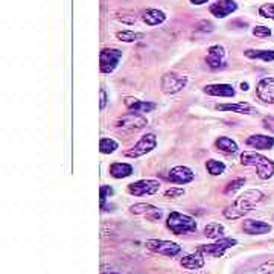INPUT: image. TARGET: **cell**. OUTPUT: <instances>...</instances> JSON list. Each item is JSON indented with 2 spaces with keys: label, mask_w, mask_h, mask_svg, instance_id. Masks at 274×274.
Returning a JSON list of instances; mask_svg holds the SVG:
<instances>
[{
  "label": "cell",
  "mask_w": 274,
  "mask_h": 274,
  "mask_svg": "<svg viewBox=\"0 0 274 274\" xmlns=\"http://www.w3.org/2000/svg\"><path fill=\"white\" fill-rule=\"evenodd\" d=\"M258 274H274V261L259 265L258 267Z\"/></svg>",
  "instance_id": "cell-35"
},
{
  "label": "cell",
  "mask_w": 274,
  "mask_h": 274,
  "mask_svg": "<svg viewBox=\"0 0 274 274\" xmlns=\"http://www.w3.org/2000/svg\"><path fill=\"white\" fill-rule=\"evenodd\" d=\"M110 174L115 178H127L133 174V166L128 163H113L110 166Z\"/></svg>",
  "instance_id": "cell-23"
},
{
  "label": "cell",
  "mask_w": 274,
  "mask_h": 274,
  "mask_svg": "<svg viewBox=\"0 0 274 274\" xmlns=\"http://www.w3.org/2000/svg\"><path fill=\"white\" fill-rule=\"evenodd\" d=\"M265 198V195L261 190H247L236 198V201L224 209V216L227 219H238L242 218L245 213H249L258 203H261Z\"/></svg>",
  "instance_id": "cell-1"
},
{
  "label": "cell",
  "mask_w": 274,
  "mask_h": 274,
  "mask_svg": "<svg viewBox=\"0 0 274 274\" xmlns=\"http://www.w3.org/2000/svg\"><path fill=\"white\" fill-rule=\"evenodd\" d=\"M253 35L258 38H268L271 35V29L267 26H256L253 29Z\"/></svg>",
  "instance_id": "cell-33"
},
{
  "label": "cell",
  "mask_w": 274,
  "mask_h": 274,
  "mask_svg": "<svg viewBox=\"0 0 274 274\" xmlns=\"http://www.w3.org/2000/svg\"><path fill=\"white\" fill-rule=\"evenodd\" d=\"M121 21H124V23H128V24H133V23H136V15H130V17H127V15H119L118 17Z\"/></svg>",
  "instance_id": "cell-38"
},
{
  "label": "cell",
  "mask_w": 274,
  "mask_h": 274,
  "mask_svg": "<svg viewBox=\"0 0 274 274\" xmlns=\"http://www.w3.org/2000/svg\"><path fill=\"white\" fill-rule=\"evenodd\" d=\"M181 267L187 268V270H200L204 267V258H203V253H200L197 250V253H192V255H187L184 256L181 261H180Z\"/></svg>",
  "instance_id": "cell-21"
},
{
  "label": "cell",
  "mask_w": 274,
  "mask_h": 274,
  "mask_svg": "<svg viewBox=\"0 0 274 274\" xmlns=\"http://www.w3.org/2000/svg\"><path fill=\"white\" fill-rule=\"evenodd\" d=\"M157 145V137L154 134H145L142 139L137 142L133 148H130L125 155L127 157H131V158H137V157H142L148 152H151Z\"/></svg>",
  "instance_id": "cell-9"
},
{
  "label": "cell",
  "mask_w": 274,
  "mask_h": 274,
  "mask_svg": "<svg viewBox=\"0 0 274 274\" xmlns=\"http://www.w3.org/2000/svg\"><path fill=\"white\" fill-rule=\"evenodd\" d=\"M118 142L113 139H101L99 140V151L102 154H112L118 149Z\"/></svg>",
  "instance_id": "cell-29"
},
{
  "label": "cell",
  "mask_w": 274,
  "mask_h": 274,
  "mask_svg": "<svg viewBox=\"0 0 274 274\" xmlns=\"http://www.w3.org/2000/svg\"><path fill=\"white\" fill-rule=\"evenodd\" d=\"M122 58V52L119 49L107 47L101 50L99 60H101V72L102 73H112L118 67L119 61Z\"/></svg>",
  "instance_id": "cell-7"
},
{
  "label": "cell",
  "mask_w": 274,
  "mask_h": 274,
  "mask_svg": "<svg viewBox=\"0 0 274 274\" xmlns=\"http://www.w3.org/2000/svg\"><path fill=\"white\" fill-rule=\"evenodd\" d=\"M238 244L236 239H232V238H221V239H216L213 244H207V245H200L198 252L203 253V255H207V256H212V258H221L229 249L235 247Z\"/></svg>",
  "instance_id": "cell-4"
},
{
  "label": "cell",
  "mask_w": 274,
  "mask_h": 274,
  "mask_svg": "<svg viewBox=\"0 0 274 274\" xmlns=\"http://www.w3.org/2000/svg\"><path fill=\"white\" fill-rule=\"evenodd\" d=\"M262 124H264V127L268 130V131H273L274 133V118H264V121H262Z\"/></svg>",
  "instance_id": "cell-37"
},
{
  "label": "cell",
  "mask_w": 274,
  "mask_h": 274,
  "mask_svg": "<svg viewBox=\"0 0 274 274\" xmlns=\"http://www.w3.org/2000/svg\"><path fill=\"white\" fill-rule=\"evenodd\" d=\"M187 86V78L174 72L166 73L161 78V90L166 95H175Z\"/></svg>",
  "instance_id": "cell-8"
},
{
  "label": "cell",
  "mask_w": 274,
  "mask_h": 274,
  "mask_svg": "<svg viewBox=\"0 0 274 274\" xmlns=\"http://www.w3.org/2000/svg\"><path fill=\"white\" fill-rule=\"evenodd\" d=\"M190 2L194 3V5H203V3L209 2V0H190Z\"/></svg>",
  "instance_id": "cell-40"
},
{
  "label": "cell",
  "mask_w": 274,
  "mask_h": 274,
  "mask_svg": "<svg viewBox=\"0 0 274 274\" xmlns=\"http://www.w3.org/2000/svg\"><path fill=\"white\" fill-rule=\"evenodd\" d=\"M215 146L221 152H226V154H235L238 151L236 142L229 139V137H218L216 142H215Z\"/></svg>",
  "instance_id": "cell-24"
},
{
  "label": "cell",
  "mask_w": 274,
  "mask_h": 274,
  "mask_svg": "<svg viewBox=\"0 0 274 274\" xmlns=\"http://www.w3.org/2000/svg\"><path fill=\"white\" fill-rule=\"evenodd\" d=\"M130 212L136 213V215H145L149 221H160V218L163 216L161 209H158L152 204H148V203H137V204L130 207Z\"/></svg>",
  "instance_id": "cell-12"
},
{
  "label": "cell",
  "mask_w": 274,
  "mask_h": 274,
  "mask_svg": "<svg viewBox=\"0 0 274 274\" xmlns=\"http://www.w3.org/2000/svg\"><path fill=\"white\" fill-rule=\"evenodd\" d=\"M206 168L209 171L210 175L216 177V175H221L226 171V164L223 161H218V160H207L206 161Z\"/></svg>",
  "instance_id": "cell-27"
},
{
  "label": "cell",
  "mask_w": 274,
  "mask_h": 274,
  "mask_svg": "<svg viewBox=\"0 0 274 274\" xmlns=\"http://www.w3.org/2000/svg\"><path fill=\"white\" fill-rule=\"evenodd\" d=\"M203 92L210 96H221V98L235 96V89L230 84H209L203 89Z\"/></svg>",
  "instance_id": "cell-19"
},
{
  "label": "cell",
  "mask_w": 274,
  "mask_h": 274,
  "mask_svg": "<svg viewBox=\"0 0 274 274\" xmlns=\"http://www.w3.org/2000/svg\"><path fill=\"white\" fill-rule=\"evenodd\" d=\"M259 14L265 18L274 20V3H265L259 8Z\"/></svg>",
  "instance_id": "cell-31"
},
{
  "label": "cell",
  "mask_w": 274,
  "mask_h": 274,
  "mask_svg": "<svg viewBox=\"0 0 274 274\" xmlns=\"http://www.w3.org/2000/svg\"><path fill=\"white\" fill-rule=\"evenodd\" d=\"M160 189V183L157 180H139L136 183L128 184V192L134 197L142 195H154Z\"/></svg>",
  "instance_id": "cell-10"
},
{
  "label": "cell",
  "mask_w": 274,
  "mask_h": 274,
  "mask_svg": "<svg viewBox=\"0 0 274 274\" xmlns=\"http://www.w3.org/2000/svg\"><path fill=\"white\" fill-rule=\"evenodd\" d=\"M107 105V93L104 89H101V110H104Z\"/></svg>",
  "instance_id": "cell-39"
},
{
  "label": "cell",
  "mask_w": 274,
  "mask_h": 274,
  "mask_svg": "<svg viewBox=\"0 0 274 274\" xmlns=\"http://www.w3.org/2000/svg\"><path fill=\"white\" fill-rule=\"evenodd\" d=\"M244 184H245V178H236V180L230 181V183L226 186L224 194H226V195H233L235 192H236V190H239Z\"/></svg>",
  "instance_id": "cell-30"
},
{
  "label": "cell",
  "mask_w": 274,
  "mask_h": 274,
  "mask_svg": "<svg viewBox=\"0 0 274 274\" xmlns=\"http://www.w3.org/2000/svg\"><path fill=\"white\" fill-rule=\"evenodd\" d=\"M166 226L174 235H186V233H192L197 230L195 219L189 215H183L180 212H171V215L168 216Z\"/></svg>",
  "instance_id": "cell-3"
},
{
  "label": "cell",
  "mask_w": 274,
  "mask_h": 274,
  "mask_svg": "<svg viewBox=\"0 0 274 274\" xmlns=\"http://www.w3.org/2000/svg\"><path fill=\"white\" fill-rule=\"evenodd\" d=\"M245 57L249 58H259L264 61H274V50H255V49H249L245 50Z\"/></svg>",
  "instance_id": "cell-26"
},
{
  "label": "cell",
  "mask_w": 274,
  "mask_h": 274,
  "mask_svg": "<svg viewBox=\"0 0 274 274\" xmlns=\"http://www.w3.org/2000/svg\"><path fill=\"white\" fill-rule=\"evenodd\" d=\"M142 20L149 26H157L166 20V14L160 9H145L142 11Z\"/></svg>",
  "instance_id": "cell-22"
},
{
  "label": "cell",
  "mask_w": 274,
  "mask_h": 274,
  "mask_svg": "<svg viewBox=\"0 0 274 274\" xmlns=\"http://www.w3.org/2000/svg\"><path fill=\"white\" fill-rule=\"evenodd\" d=\"M184 195V189L183 187H171L164 192V198H180Z\"/></svg>",
  "instance_id": "cell-32"
},
{
  "label": "cell",
  "mask_w": 274,
  "mask_h": 274,
  "mask_svg": "<svg viewBox=\"0 0 274 274\" xmlns=\"http://www.w3.org/2000/svg\"><path fill=\"white\" fill-rule=\"evenodd\" d=\"M194 178H195V174L192 172V169H189L187 166H175L168 174V180H171L172 183H177V184L190 183Z\"/></svg>",
  "instance_id": "cell-15"
},
{
  "label": "cell",
  "mask_w": 274,
  "mask_h": 274,
  "mask_svg": "<svg viewBox=\"0 0 274 274\" xmlns=\"http://www.w3.org/2000/svg\"><path fill=\"white\" fill-rule=\"evenodd\" d=\"M116 37L121 40V41H125V43H134V41H139L145 37V34L142 32H133V31H121L116 34Z\"/></svg>",
  "instance_id": "cell-28"
},
{
  "label": "cell",
  "mask_w": 274,
  "mask_h": 274,
  "mask_svg": "<svg viewBox=\"0 0 274 274\" xmlns=\"http://www.w3.org/2000/svg\"><path fill=\"white\" fill-rule=\"evenodd\" d=\"M125 107L130 110L131 113H139V115H143V113H149L152 110H155V104L152 102H145V101H139L136 98H125Z\"/></svg>",
  "instance_id": "cell-16"
},
{
  "label": "cell",
  "mask_w": 274,
  "mask_h": 274,
  "mask_svg": "<svg viewBox=\"0 0 274 274\" xmlns=\"http://www.w3.org/2000/svg\"><path fill=\"white\" fill-rule=\"evenodd\" d=\"M236 9H238V5L235 0H219V2L210 6V14L218 18H224L232 12H235Z\"/></svg>",
  "instance_id": "cell-14"
},
{
  "label": "cell",
  "mask_w": 274,
  "mask_h": 274,
  "mask_svg": "<svg viewBox=\"0 0 274 274\" xmlns=\"http://www.w3.org/2000/svg\"><path fill=\"white\" fill-rule=\"evenodd\" d=\"M245 143L255 149H271L274 146V137L265 134H253L245 140Z\"/></svg>",
  "instance_id": "cell-17"
},
{
  "label": "cell",
  "mask_w": 274,
  "mask_h": 274,
  "mask_svg": "<svg viewBox=\"0 0 274 274\" xmlns=\"http://www.w3.org/2000/svg\"><path fill=\"white\" fill-rule=\"evenodd\" d=\"M226 57H227L226 49L221 44H215V46L209 47L206 61H207L210 69H221L226 64Z\"/></svg>",
  "instance_id": "cell-11"
},
{
  "label": "cell",
  "mask_w": 274,
  "mask_h": 274,
  "mask_svg": "<svg viewBox=\"0 0 274 274\" xmlns=\"http://www.w3.org/2000/svg\"><path fill=\"white\" fill-rule=\"evenodd\" d=\"M102 274H119V273H116V271H110V273H102Z\"/></svg>",
  "instance_id": "cell-42"
},
{
  "label": "cell",
  "mask_w": 274,
  "mask_h": 274,
  "mask_svg": "<svg viewBox=\"0 0 274 274\" xmlns=\"http://www.w3.org/2000/svg\"><path fill=\"white\" fill-rule=\"evenodd\" d=\"M224 226L219 224V223H209L206 227H204V236L210 238V239H221L224 238Z\"/></svg>",
  "instance_id": "cell-25"
},
{
  "label": "cell",
  "mask_w": 274,
  "mask_h": 274,
  "mask_svg": "<svg viewBox=\"0 0 274 274\" xmlns=\"http://www.w3.org/2000/svg\"><path fill=\"white\" fill-rule=\"evenodd\" d=\"M258 98L265 104H274V78H264L256 87Z\"/></svg>",
  "instance_id": "cell-13"
},
{
  "label": "cell",
  "mask_w": 274,
  "mask_h": 274,
  "mask_svg": "<svg viewBox=\"0 0 274 274\" xmlns=\"http://www.w3.org/2000/svg\"><path fill=\"white\" fill-rule=\"evenodd\" d=\"M216 110L219 112H233V113H242V115H250L253 113V107L247 102H238V104H221L216 105Z\"/></svg>",
  "instance_id": "cell-20"
},
{
  "label": "cell",
  "mask_w": 274,
  "mask_h": 274,
  "mask_svg": "<svg viewBox=\"0 0 274 274\" xmlns=\"http://www.w3.org/2000/svg\"><path fill=\"white\" fill-rule=\"evenodd\" d=\"M241 163L245 164V166H256L258 177L261 180H268L274 175V163L270 158H267L258 152H252V151L242 152Z\"/></svg>",
  "instance_id": "cell-2"
},
{
  "label": "cell",
  "mask_w": 274,
  "mask_h": 274,
  "mask_svg": "<svg viewBox=\"0 0 274 274\" xmlns=\"http://www.w3.org/2000/svg\"><path fill=\"white\" fill-rule=\"evenodd\" d=\"M241 89H242L244 92H247V90H249V84H247V82H242V84H241Z\"/></svg>",
  "instance_id": "cell-41"
},
{
  "label": "cell",
  "mask_w": 274,
  "mask_h": 274,
  "mask_svg": "<svg viewBox=\"0 0 274 274\" xmlns=\"http://www.w3.org/2000/svg\"><path fill=\"white\" fill-rule=\"evenodd\" d=\"M146 125H148L146 118H143L139 113H128L116 121V127L122 131H127V133L139 131V130L145 128Z\"/></svg>",
  "instance_id": "cell-5"
},
{
  "label": "cell",
  "mask_w": 274,
  "mask_h": 274,
  "mask_svg": "<svg viewBox=\"0 0 274 274\" xmlns=\"http://www.w3.org/2000/svg\"><path fill=\"white\" fill-rule=\"evenodd\" d=\"M113 194V189L110 187V186H101V209L104 210L105 209V203H107V198L108 195H112Z\"/></svg>",
  "instance_id": "cell-34"
},
{
  "label": "cell",
  "mask_w": 274,
  "mask_h": 274,
  "mask_svg": "<svg viewBox=\"0 0 274 274\" xmlns=\"http://www.w3.org/2000/svg\"><path fill=\"white\" fill-rule=\"evenodd\" d=\"M242 230L247 235H264L271 232V226L264 221H258V219H247L242 224Z\"/></svg>",
  "instance_id": "cell-18"
},
{
  "label": "cell",
  "mask_w": 274,
  "mask_h": 274,
  "mask_svg": "<svg viewBox=\"0 0 274 274\" xmlns=\"http://www.w3.org/2000/svg\"><path fill=\"white\" fill-rule=\"evenodd\" d=\"M197 29L198 31H203V32H212L215 29V26L212 21H207V20H203L197 24Z\"/></svg>",
  "instance_id": "cell-36"
},
{
  "label": "cell",
  "mask_w": 274,
  "mask_h": 274,
  "mask_svg": "<svg viewBox=\"0 0 274 274\" xmlns=\"http://www.w3.org/2000/svg\"><path fill=\"white\" fill-rule=\"evenodd\" d=\"M146 249L154 252V253H158V255H164V256H177L180 255L181 252V247L175 242H171V241H161V239H149L146 241Z\"/></svg>",
  "instance_id": "cell-6"
}]
</instances>
